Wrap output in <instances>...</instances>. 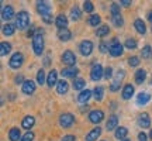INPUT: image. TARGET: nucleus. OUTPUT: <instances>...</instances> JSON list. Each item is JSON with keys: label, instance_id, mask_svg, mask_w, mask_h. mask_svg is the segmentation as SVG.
<instances>
[{"label": "nucleus", "instance_id": "1", "mask_svg": "<svg viewBox=\"0 0 152 141\" xmlns=\"http://www.w3.org/2000/svg\"><path fill=\"white\" fill-rule=\"evenodd\" d=\"M44 31L41 28H37V33L31 38V47H33V51L34 54L38 55V57H41L44 52Z\"/></svg>", "mask_w": 152, "mask_h": 141}, {"label": "nucleus", "instance_id": "2", "mask_svg": "<svg viewBox=\"0 0 152 141\" xmlns=\"http://www.w3.org/2000/svg\"><path fill=\"white\" fill-rule=\"evenodd\" d=\"M16 26L18 30H26L30 27V14L26 10H20L16 16Z\"/></svg>", "mask_w": 152, "mask_h": 141}, {"label": "nucleus", "instance_id": "3", "mask_svg": "<svg viewBox=\"0 0 152 141\" xmlns=\"http://www.w3.org/2000/svg\"><path fill=\"white\" fill-rule=\"evenodd\" d=\"M123 52H124V44H121L117 38H113L111 43H110L109 54L111 57H114V58H117V57H121Z\"/></svg>", "mask_w": 152, "mask_h": 141}, {"label": "nucleus", "instance_id": "4", "mask_svg": "<svg viewBox=\"0 0 152 141\" xmlns=\"http://www.w3.org/2000/svg\"><path fill=\"white\" fill-rule=\"evenodd\" d=\"M24 64V54L20 52V51H17L14 54L10 57V59H9V66H10L11 69H20Z\"/></svg>", "mask_w": 152, "mask_h": 141}, {"label": "nucleus", "instance_id": "5", "mask_svg": "<svg viewBox=\"0 0 152 141\" xmlns=\"http://www.w3.org/2000/svg\"><path fill=\"white\" fill-rule=\"evenodd\" d=\"M61 59H62V62H64V65H66L68 68H72V66L76 65L77 58H76L75 52H72L71 49H66V51H64V54H62V57H61Z\"/></svg>", "mask_w": 152, "mask_h": 141}, {"label": "nucleus", "instance_id": "6", "mask_svg": "<svg viewBox=\"0 0 152 141\" xmlns=\"http://www.w3.org/2000/svg\"><path fill=\"white\" fill-rule=\"evenodd\" d=\"M75 116L72 113H62L59 116V126L62 127V129H69V127H72V126L75 124Z\"/></svg>", "mask_w": 152, "mask_h": 141}, {"label": "nucleus", "instance_id": "7", "mask_svg": "<svg viewBox=\"0 0 152 141\" xmlns=\"http://www.w3.org/2000/svg\"><path fill=\"white\" fill-rule=\"evenodd\" d=\"M102 78H104V68L100 64H94L90 69V79L94 82L100 81Z\"/></svg>", "mask_w": 152, "mask_h": 141}, {"label": "nucleus", "instance_id": "8", "mask_svg": "<svg viewBox=\"0 0 152 141\" xmlns=\"http://www.w3.org/2000/svg\"><path fill=\"white\" fill-rule=\"evenodd\" d=\"M93 48H94V45H93V43L90 40H83V41H80V44H79V51H80V54L83 55V57L92 55Z\"/></svg>", "mask_w": 152, "mask_h": 141}, {"label": "nucleus", "instance_id": "9", "mask_svg": "<svg viewBox=\"0 0 152 141\" xmlns=\"http://www.w3.org/2000/svg\"><path fill=\"white\" fill-rule=\"evenodd\" d=\"M87 117H89V121L92 123V124H99V123H102L104 120V112L103 110H100V109H96V110H92L90 113L87 114Z\"/></svg>", "mask_w": 152, "mask_h": 141}, {"label": "nucleus", "instance_id": "10", "mask_svg": "<svg viewBox=\"0 0 152 141\" xmlns=\"http://www.w3.org/2000/svg\"><path fill=\"white\" fill-rule=\"evenodd\" d=\"M35 9L37 11L41 14V16H45V14H49L51 10H52V4L47 1V0H39L37 1V4H35Z\"/></svg>", "mask_w": 152, "mask_h": 141}, {"label": "nucleus", "instance_id": "11", "mask_svg": "<svg viewBox=\"0 0 152 141\" xmlns=\"http://www.w3.org/2000/svg\"><path fill=\"white\" fill-rule=\"evenodd\" d=\"M17 14L14 13V9H13V6L7 4V6H3V9H1V18L4 20L6 23H10V20L13 17H16Z\"/></svg>", "mask_w": 152, "mask_h": 141}, {"label": "nucleus", "instance_id": "12", "mask_svg": "<svg viewBox=\"0 0 152 141\" xmlns=\"http://www.w3.org/2000/svg\"><path fill=\"white\" fill-rule=\"evenodd\" d=\"M137 123H138V126H140L141 129H149V127H151V116H149L147 112H144V113H141L138 116Z\"/></svg>", "mask_w": 152, "mask_h": 141}, {"label": "nucleus", "instance_id": "13", "mask_svg": "<svg viewBox=\"0 0 152 141\" xmlns=\"http://www.w3.org/2000/svg\"><path fill=\"white\" fill-rule=\"evenodd\" d=\"M106 129L107 131H115L118 129V116L117 114H110L107 121H106Z\"/></svg>", "mask_w": 152, "mask_h": 141}, {"label": "nucleus", "instance_id": "14", "mask_svg": "<svg viewBox=\"0 0 152 141\" xmlns=\"http://www.w3.org/2000/svg\"><path fill=\"white\" fill-rule=\"evenodd\" d=\"M35 87H37L35 82L31 81V79H26V82L23 83V86H21V90L24 95H33L35 92Z\"/></svg>", "mask_w": 152, "mask_h": 141}, {"label": "nucleus", "instance_id": "15", "mask_svg": "<svg viewBox=\"0 0 152 141\" xmlns=\"http://www.w3.org/2000/svg\"><path fill=\"white\" fill-rule=\"evenodd\" d=\"M102 136V127L100 126H96L94 129L89 131L85 137V141H97V138Z\"/></svg>", "mask_w": 152, "mask_h": 141}, {"label": "nucleus", "instance_id": "16", "mask_svg": "<svg viewBox=\"0 0 152 141\" xmlns=\"http://www.w3.org/2000/svg\"><path fill=\"white\" fill-rule=\"evenodd\" d=\"M134 92H135L134 86H132L131 83H127V85L123 86V90H121V98L124 99V100H130V99L134 96Z\"/></svg>", "mask_w": 152, "mask_h": 141}, {"label": "nucleus", "instance_id": "17", "mask_svg": "<svg viewBox=\"0 0 152 141\" xmlns=\"http://www.w3.org/2000/svg\"><path fill=\"white\" fill-rule=\"evenodd\" d=\"M61 75H62V78H72V79H76L77 75H79V69H77L76 66L65 68V69L61 70Z\"/></svg>", "mask_w": 152, "mask_h": 141}, {"label": "nucleus", "instance_id": "18", "mask_svg": "<svg viewBox=\"0 0 152 141\" xmlns=\"http://www.w3.org/2000/svg\"><path fill=\"white\" fill-rule=\"evenodd\" d=\"M16 30H17L16 23H6L4 26H3V28H1V33L6 37H11V35H14Z\"/></svg>", "mask_w": 152, "mask_h": 141}, {"label": "nucleus", "instance_id": "19", "mask_svg": "<svg viewBox=\"0 0 152 141\" xmlns=\"http://www.w3.org/2000/svg\"><path fill=\"white\" fill-rule=\"evenodd\" d=\"M134 28L137 30V33L141 34V35H145L147 34V24L142 18H135L134 20Z\"/></svg>", "mask_w": 152, "mask_h": 141}, {"label": "nucleus", "instance_id": "20", "mask_svg": "<svg viewBox=\"0 0 152 141\" xmlns=\"http://www.w3.org/2000/svg\"><path fill=\"white\" fill-rule=\"evenodd\" d=\"M93 96V90H90V89H85V90H82V92H79V96H77V102L82 104L87 103L89 100H90V98Z\"/></svg>", "mask_w": 152, "mask_h": 141}, {"label": "nucleus", "instance_id": "21", "mask_svg": "<svg viewBox=\"0 0 152 141\" xmlns=\"http://www.w3.org/2000/svg\"><path fill=\"white\" fill-rule=\"evenodd\" d=\"M58 72L55 69H51L49 70V73L47 75V85H48L49 87L55 86V85H58Z\"/></svg>", "mask_w": 152, "mask_h": 141}, {"label": "nucleus", "instance_id": "22", "mask_svg": "<svg viewBox=\"0 0 152 141\" xmlns=\"http://www.w3.org/2000/svg\"><path fill=\"white\" fill-rule=\"evenodd\" d=\"M68 17L65 14H58L56 18H55V26L58 27V30H62V28H68Z\"/></svg>", "mask_w": 152, "mask_h": 141}, {"label": "nucleus", "instance_id": "23", "mask_svg": "<svg viewBox=\"0 0 152 141\" xmlns=\"http://www.w3.org/2000/svg\"><path fill=\"white\" fill-rule=\"evenodd\" d=\"M149 100H151V95L148 92H141L137 96V104L138 106H145V104L149 103Z\"/></svg>", "mask_w": 152, "mask_h": 141}, {"label": "nucleus", "instance_id": "24", "mask_svg": "<svg viewBox=\"0 0 152 141\" xmlns=\"http://www.w3.org/2000/svg\"><path fill=\"white\" fill-rule=\"evenodd\" d=\"M34 124H35V117L34 116H26L24 119H23V121H21V126H23V129H26V130H31L34 127Z\"/></svg>", "mask_w": 152, "mask_h": 141}, {"label": "nucleus", "instance_id": "25", "mask_svg": "<svg viewBox=\"0 0 152 141\" xmlns=\"http://www.w3.org/2000/svg\"><path fill=\"white\" fill-rule=\"evenodd\" d=\"M56 35H58V38H59L61 41L66 43V41H69V40L72 38V31L69 30V28H62V30H58Z\"/></svg>", "mask_w": 152, "mask_h": 141}, {"label": "nucleus", "instance_id": "26", "mask_svg": "<svg viewBox=\"0 0 152 141\" xmlns=\"http://www.w3.org/2000/svg\"><path fill=\"white\" fill-rule=\"evenodd\" d=\"M127 136H128V130H127L125 127H123V126H118V129L114 131V137H115L117 140H120V141L125 140Z\"/></svg>", "mask_w": 152, "mask_h": 141}, {"label": "nucleus", "instance_id": "27", "mask_svg": "<svg viewBox=\"0 0 152 141\" xmlns=\"http://www.w3.org/2000/svg\"><path fill=\"white\" fill-rule=\"evenodd\" d=\"M100 23H102V17L99 16V14H94V13L90 14L89 18H87V24H89L90 27H97V26L100 27V26H102Z\"/></svg>", "mask_w": 152, "mask_h": 141}, {"label": "nucleus", "instance_id": "28", "mask_svg": "<svg viewBox=\"0 0 152 141\" xmlns=\"http://www.w3.org/2000/svg\"><path fill=\"white\" fill-rule=\"evenodd\" d=\"M21 131H20V129L18 127H13V129H10V131H9V140L10 141H18L21 140Z\"/></svg>", "mask_w": 152, "mask_h": 141}, {"label": "nucleus", "instance_id": "29", "mask_svg": "<svg viewBox=\"0 0 152 141\" xmlns=\"http://www.w3.org/2000/svg\"><path fill=\"white\" fill-rule=\"evenodd\" d=\"M134 79H135L137 85H141V83H144V82H145V79H147V70H145V69H137Z\"/></svg>", "mask_w": 152, "mask_h": 141}, {"label": "nucleus", "instance_id": "30", "mask_svg": "<svg viewBox=\"0 0 152 141\" xmlns=\"http://www.w3.org/2000/svg\"><path fill=\"white\" fill-rule=\"evenodd\" d=\"M72 86H73L75 90L82 92V90H85V87H86V81H85V79H82V78H76V79H73Z\"/></svg>", "mask_w": 152, "mask_h": 141}, {"label": "nucleus", "instance_id": "31", "mask_svg": "<svg viewBox=\"0 0 152 141\" xmlns=\"http://www.w3.org/2000/svg\"><path fill=\"white\" fill-rule=\"evenodd\" d=\"M110 34V27L107 26V24H102L100 27H97V30H96V35L100 38H104L107 37Z\"/></svg>", "mask_w": 152, "mask_h": 141}, {"label": "nucleus", "instance_id": "32", "mask_svg": "<svg viewBox=\"0 0 152 141\" xmlns=\"http://www.w3.org/2000/svg\"><path fill=\"white\" fill-rule=\"evenodd\" d=\"M68 90H69L68 82L66 81H59L58 82V85H56V92H58V95H66Z\"/></svg>", "mask_w": 152, "mask_h": 141}, {"label": "nucleus", "instance_id": "33", "mask_svg": "<svg viewBox=\"0 0 152 141\" xmlns=\"http://www.w3.org/2000/svg\"><path fill=\"white\" fill-rule=\"evenodd\" d=\"M71 18L73 20V21H77V20H80L82 18V10L79 6H73L71 9Z\"/></svg>", "mask_w": 152, "mask_h": 141}, {"label": "nucleus", "instance_id": "34", "mask_svg": "<svg viewBox=\"0 0 152 141\" xmlns=\"http://www.w3.org/2000/svg\"><path fill=\"white\" fill-rule=\"evenodd\" d=\"M93 96H94V99L96 100H103L104 98V87L103 86H100V85H97V86L93 89Z\"/></svg>", "mask_w": 152, "mask_h": 141}, {"label": "nucleus", "instance_id": "35", "mask_svg": "<svg viewBox=\"0 0 152 141\" xmlns=\"http://www.w3.org/2000/svg\"><path fill=\"white\" fill-rule=\"evenodd\" d=\"M11 45L10 43H7V41H3V43L0 44V55L1 57H6L7 54H10V51H11Z\"/></svg>", "mask_w": 152, "mask_h": 141}, {"label": "nucleus", "instance_id": "36", "mask_svg": "<svg viewBox=\"0 0 152 141\" xmlns=\"http://www.w3.org/2000/svg\"><path fill=\"white\" fill-rule=\"evenodd\" d=\"M111 23L114 24V27L120 28L124 26V18L121 14H114V16H111Z\"/></svg>", "mask_w": 152, "mask_h": 141}, {"label": "nucleus", "instance_id": "37", "mask_svg": "<svg viewBox=\"0 0 152 141\" xmlns=\"http://www.w3.org/2000/svg\"><path fill=\"white\" fill-rule=\"evenodd\" d=\"M138 47V43H137L135 38H127L124 43V48H128V49H137Z\"/></svg>", "mask_w": 152, "mask_h": 141}, {"label": "nucleus", "instance_id": "38", "mask_svg": "<svg viewBox=\"0 0 152 141\" xmlns=\"http://www.w3.org/2000/svg\"><path fill=\"white\" fill-rule=\"evenodd\" d=\"M37 82H38V85L47 83V75H45V70L44 69H39L37 72Z\"/></svg>", "mask_w": 152, "mask_h": 141}, {"label": "nucleus", "instance_id": "39", "mask_svg": "<svg viewBox=\"0 0 152 141\" xmlns=\"http://www.w3.org/2000/svg\"><path fill=\"white\" fill-rule=\"evenodd\" d=\"M121 85H123V82L113 79V81H111V83H110V86H109L110 92H118L120 89H121Z\"/></svg>", "mask_w": 152, "mask_h": 141}, {"label": "nucleus", "instance_id": "40", "mask_svg": "<svg viewBox=\"0 0 152 141\" xmlns=\"http://www.w3.org/2000/svg\"><path fill=\"white\" fill-rule=\"evenodd\" d=\"M149 57H152V47L149 44H147L141 49V58H149Z\"/></svg>", "mask_w": 152, "mask_h": 141}, {"label": "nucleus", "instance_id": "41", "mask_svg": "<svg viewBox=\"0 0 152 141\" xmlns=\"http://www.w3.org/2000/svg\"><path fill=\"white\" fill-rule=\"evenodd\" d=\"M83 11H86V13H90V14H93V11H94V4H93L92 1H89V0L83 1Z\"/></svg>", "mask_w": 152, "mask_h": 141}, {"label": "nucleus", "instance_id": "42", "mask_svg": "<svg viewBox=\"0 0 152 141\" xmlns=\"http://www.w3.org/2000/svg\"><path fill=\"white\" fill-rule=\"evenodd\" d=\"M99 49H100V52H103V54H106V52H109V49H110V44L107 43V41H104V40H102V41H100V44H99Z\"/></svg>", "mask_w": 152, "mask_h": 141}, {"label": "nucleus", "instance_id": "43", "mask_svg": "<svg viewBox=\"0 0 152 141\" xmlns=\"http://www.w3.org/2000/svg\"><path fill=\"white\" fill-rule=\"evenodd\" d=\"M110 13H111V16H114V14H121V11H120V4L118 3H111L110 4Z\"/></svg>", "mask_w": 152, "mask_h": 141}, {"label": "nucleus", "instance_id": "44", "mask_svg": "<svg viewBox=\"0 0 152 141\" xmlns=\"http://www.w3.org/2000/svg\"><path fill=\"white\" fill-rule=\"evenodd\" d=\"M140 62H141V59H140L138 57H135V55L128 58V65L132 66V68H137V66L140 65Z\"/></svg>", "mask_w": 152, "mask_h": 141}, {"label": "nucleus", "instance_id": "45", "mask_svg": "<svg viewBox=\"0 0 152 141\" xmlns=\"http://www.w3.org/2000/svg\"><path fill=\"white\" fill-rule=\"evenodd\" d=\"M124 78H125V70H124V69H118L117 72H115V75H114L113 79L123 82V81H124Z\"/></svg>", "mask_w": 152, "mask_h": 141}, {"label": "nucleus", "instance_id": "46", "mask_svg": "<svg viewBox=\"0 0 152 141\" xmlns=\"http://www.w3.org/2000/svg\"><path fill=\"white\" fill-rule=\"evenodd\" d=\"M113 68L111 66H107V68H104V79L106 81H109V79H111L113 78Z\"/></svg>", "mask_w": 152, "mask_h": 141}, {"label": "nucleus", "instance_id": "47", "mask_svg": "<svg viewBox=\"0 0 152 141\" xmlns=\"http://www.w3.org/2000/svg\"><path fill=\"white\" fill-rule=\"evenodd\" d=\"M41 20H42L45 24H52V21L55 23L54 17H52V13H49V14H45V16H41Z\"/></svg>", "mask_w": 152, "mask_h": 141}, {"label": "nucleus", "instance_id": "48", "mask_svg": "<svg viewBox=\"0 0 152 141\" xmlns=\"http://www.w3.org/2000/svg\"><path fill=\"white\" fill-rule=\"evenodd\" d=\"M34 137H35V136H34L33 131H27V133L21 137V140H20V141H33Z\"/></svg>", "mask_w": 152, "mask_h": 141}, {"label": "nucleus", "instance_id": "49", "mask_svg": "<svg viewBox=\"0 0 152 141\" xmlns=\"http://www.w3.org/2000/svg\"><path fill=\"white\" fill-rule=\"evenodd\" d=\"M14 82H16L17 85H21V86H23V83L26 82V79H24V76H23V75H17L16 78H14Z\"/></svg>", "mask_w": 152, "mask_h": 141}, {"label": "nucleus", "instance_id": "50", "mask_svg": "<svg viewBox=\"0 0 152 141\" xmlns=\"http://www.w3.org/2000/svg\"><path fill=\"white\" fill-rule=\"evenodd\" d=\"M75 140H76V137L73 134H66V136H64V138L61 141H75Z\"/></svg>", "mask_w": 152, "mask_h": 141}, {"label": "nucleus", "instance_id": "51", "mask_svg": "<svg viewBox=\"0 0 152 141\" xmlns=\"http://www.w3.org/2000/svg\"><path fill=\"white\" fill-rule=\"evenodd\" d=\"M148 138H149V137H148L145 133H140V134H138V141H148Z\"/></svg>", "mask_w": 152, "mask_h": 141}, {"label": "nucleus", "instance_id": "52", "mask_svg": "<svg viewBox=\"0 0 152 141\" xmlns=\"http://www.w3.org/2000/svg\"><path fill=\"white\" fill-rule=\"evenodd\" d=\"M120 6H124V7H130V6H131V0H120Z\"/></svg>", "mask_w": 152, "mask_h": 141}, {"label": "nucleus", "instance_id": "53", "mask_svg": "<svg viewBox=\"0 0 152 141\" xmlns=\"http://www.w3.org/2000/svg\"><path fill=\"white\" fill-rule=\"evenodd\" d=\"M148 21H149V23L152 24V10L149 11V13H148Z\"/></svg>", "mask_w": 152, "mask_h": 141}, {"label": "nucleus", "instance_id": "54", "mask_svg": "<svg viewBox=\"0 0 152 141\" xmlns=\"http://www.w3.org/2000/svg\"><path fill=\"white\" fill-rule=\"evenodd\" d=\"M45 65H49V55L45 57Z\"/></svg>", "mask_w": 152, "mask_h": 141}, {"label": "nucleus", "instance_id": "55", "mask_svg": "<svg viewBox=\"0 0 152 141\" xmlns=\"http://www.w3.org/2000/svg\"><path fill=\"white\" fill-rule=\"evenodd\" d=\"M149 138L152 140V129H151V131H149Z\"/></svg>", "mask_w": 152, "mask_h": 141}, {"label": "nucleus", "instance_id": "56", "mask_svg": "<svg viewBox=\"0 0 152 141\" xmlns=\"http://www.w3.org/2000/svg\"><path fill=\"white\" fill-rule=\"evenodd\" d=\"M123 141H131V140H130V138H125V140H123Z\"/></svg>", "mask_w": 152, "mask_h": 141}, {"label": "nucleus", "instance_id": "57", "mask_svg": "<svg viewBox=\"0 0 152 141\" xmlns=\"http://www.w3.org/2000/svg\"><path fill=\"white\" fill-rule=\"evenodd\" d=\"M151 85H152V78H151Z\"/></svg>", "mask_w": 152, "mask_h": 141}, {"label": "nucleus", "instance_id": "58", "mask_svg": "<svg viewBox=\"0 0 152 141\" xmlns=\"http://www.w3.org/2000/svg\"><path fill=\"white\" fill-rule=\"evenodd\" d=\"M102 141H104V140H102Z\"/></svg>", "mask_w": 152, "mask_h": 141}]
</instances>
